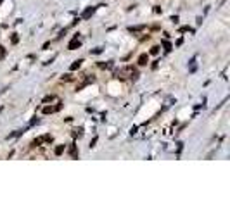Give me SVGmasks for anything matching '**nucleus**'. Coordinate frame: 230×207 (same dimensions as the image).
Here are the masks:
<instances>
[{
  "mask_svg": "<svg viewBox=\"0 0 230 207\" xmlns=\"http://www.w3.org/2000/svg\"><path fill=\"white\" fill-rule=\"evenodd\" d=\"M81 62H83V60H75V64H71V67H69V69H71V71H75V69H78V67L81 66Z\"/></svg>",
  "mask_w": 230,
  "mask_h": 207,
  "instance_id": "obj_6",
  "label": "nucleus"
},
{
  "mask_svg": "<svg viewBox=\"0 0 230 207\" xmlns=\"http://www.w3.org/2000/svg\"><path fill=\"white\" fill-rule=\"evenodd\" d=\"M151 54H152V55H157V54H159V47H152V48H151Z\"/></svg>",
  "mask_w": 230,
  "mask_h": 207,
  "instance_id": "obj_9",
  "label": "nucleus"
},
{
  "mask_svg": "<svg viewBox=\"0 0 230 207\" xmlns=\"http://www.w3.org/2000/svg\"><path fill=\"white\" fill-rule=\"evenodd\" d=\"M59 109H61V104H59V105H56V107H45V109H43V112H45V114H52V112H57Z\"/></svg>",
  "mask_w": 230,
  "mask_h": 207,
  "instance_id": "obj_3",
  "label": "nucleus"
},
{
  "mask_svg": "<svg viewBox=\"0 0 230 207\" xmlns=\"http://www.w3.org/2000/svg\"><path fill=\"white\" fill-rule=\"evenodd\" d=\"M62 152H64V145H59L57 149H56V155H61Z\"/></svg>",
  "mask_w": 230,
  "mask_h": 207,
  "instance_id": "obj_7",
  "label": "nucleus"
},
{
  "mask_svg": "<svg viewBox=\"0 0 230 207\" xmlns=\"http://www.w3.org/2000/svg\"><path fill=\"white\" fill-rule=\"evenodd\" d=\"M4 57H5V48H4V47L0 45V60H2Z\"/></svg>",
  "mask_w": 230,
  "mask_h": 207,
  "instance_id": "obj_10",
  "label": "nucleus"
},
{
  "mask_svg": "<svg viewBox=\"0 0 230 207\" xmlns=\"http://www.w3.org/2000/svg\"><path fill=\"white\" fill-rule=\"evenodd\" d=\"M69 154H71L73 157H76V147H75V145H71V147H69Z\"/></svg>",
  "mask_w": 230,
  "mask_h": 207,
  "instance_id": "obj_8",
  "label": "nucleus"
},
{
  "mask_svg": "<svg viewBox=\"0 0 230 207\" xmlns=\"http://www.w3.org/2000/svg\"><path fill=\"white\" fill-rule=\"evenodd\" d=\"M76 47H80V41H78V38H75V40L69 43V50H75Z\"/></svg>",
  "mask_w": 230,
  "mask_h": 207,
  "instance_id": "obj_4",
  "label": "nucleus"
},
{
  "mask_svg": "<svg viewBox=\"0 0 230 207\" xmlns=\"http://www.w3.org/2000/svg\"><path fill=\"white\" fill-rule=\"evenodd\" d=\"M92 14H94V9H92V7H90V9H87V11H85V12H83V19L90 18V16H92Z\"/></svg>",
  "mask_w": 230,
  "mask_h": 207,
  "instance_id": "obj_5",
  "label": "nucleus"
},
{
  "mask_svg": "<svg viewBox=\"0 0 230 207\" xmlns=\"http://www.w3.org/2000/svg\"><path fill=\"white\" fill-rule=\"evenodd\" d=\"M147 62H149V55L147 54H142L138 57V66H147Z\"/></svg>",
  "mask_w": 230,
  "mask_h": 207,
  "instance_id": "obj_2",
  "label": "nucleus"
},
{
  "mask_svg": "<svg viewBox=\"0 0 230 207\" xmlns=\"http://www.w3.org/2000/svg\"><path fill=\"white\" fill-rule=\"evenodd\" d=\"M116 78H137L138 76V73H137V69H135L133 66H126V67H123V69H119V71H116Z\"/></svg>",
  "mask_w": 230,
  "mask_h": 207,
  "instance_id": "obj_1",
  "label": "nucleus"
}]
</instances>
